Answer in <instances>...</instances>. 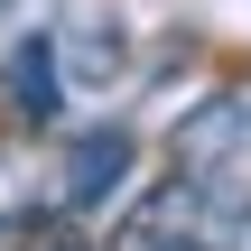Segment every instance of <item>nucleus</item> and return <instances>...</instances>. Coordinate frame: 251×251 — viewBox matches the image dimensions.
Segmentation results:
<instances>
[{"mask_svg": "<svg viewBox=\"0 0 251 251\" xmlns=\"http://www.w3.org/2000/svg\"><path fill=\"white\" fill-rule=\"evenodd\" d=\"M242 233H251L242 168H177L112 224V251H233Z\"/></svg>", "mask_w": 251, "mask_h": 251, "instance_id": "nucleus-1", "label": "nucleus"}, {"mask_svg": "<svg viewBox=\"0 0 251 251\" xmlns=\"http://www.w3.org/2000/svg\"><path fill=\"white\" fill-rule=\"evenodd\" d=\"M177 168H242L251 149V93H214V102H196L186 121H177Z\"/></svg>", "mask_w": 251, "mask_h": 251, "instance_id": "nucleus-2", "label": "nucleus"}, {"mask_svg": "<svg viewBox=\"0 0 251 251\" xmlns=\"http://www.w3.org/2000/svg\"><path fill=\"white\" fill-rule=\"evenodd\" d=\"M130 177V130H84L75 149H65V205L75 214H93V205H112V186Z\"/></svg>", "mask_w": 251, "mask_h": 251, "instance_id": "nucleus-3", "label": "nucleus"}, {"mask_svg": "<svg viewBox=\"0 0 251 251\" xmlns=\"http://www.w3.org/2000/svg\"><path fill=\"white\" fill-rule=\"evenodd\" d=\"M9 112L28 130H47L65 112V75H56V37H19L9 47Z\"/></svg>", "mask_w": 251, "mask_h": 251, "instance_id": "nucleus-4", "label": "nucleus"}, {"mask_svg": "<svg viewBox=\"0 0 251 251\" xmlns=\"http://www.w3.org/2000/svg\"><path fill=\"white\" fill-rule=\"evenodd\" d=\"M28 251H93L84 233H65V224H47V233H28Z\"/></svg>", "mask_w": 251, "mask_h": 251, "instance_id": "nucleus-5", "label": "nucleus"}]
</instances>
